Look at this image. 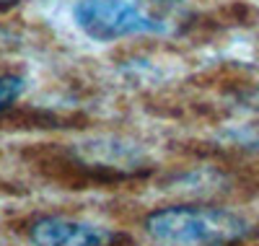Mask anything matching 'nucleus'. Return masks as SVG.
Listing matches in <instances>:
<instances>
[{
	"label": "nucleus",
	"mask_w": 259,
	"mask_h": 246,
	"mask_svg": "<svg viewBox=\"0 0 259 246\" xmlns=\"http://www.w3.org/2000/svg\"><path fill=\"white\" fill-rule=\"evenodd\" d=\"M11 3H18V0H0V6H11Z\"/></svg>",
	"instance_id": "423d86ee"
},
{
	"label": "nucleus",
	"mask_w": 259,
	"mask_h": 246,
	"mask_svg": "<svg viewBox=\"0 0 259 246\" xmlns=\"http://www.w3.org/2000/svg\"><path fill=\"white\" fill-rule=\"evenodd\" d=\"M73 24L94 42L168 31V21L148 0H78Z\"/></svg>",
	"instance_id": "f03ea898"
},
{
	"label": "nucleus",
	"mask_w": 259,
	"mask_h": 246,
	"mask_svg": "<svg viewBox=\"0 0 259 246\" xmlns=\"http://www.w3.org/2000/svg\"><path fill=\"white\" fill-rule=\"evenodd\" d=\"M75 155L85 166L106 169L114 174H138L145 171L150 163L148 153L138 143L119 140V138H94L89 143H78Z\"/></svg>",
	"instance_id": "20e7f679"
},
{
	"label": "nucleus",
	"mask_w": 259,
	"mask_h": 246,
	"mask_svg": "<svg viewBox=\"0 0 259 246\" xmlns=\"http://www.w3.org/2000/svg\"><path fill=\"white\" fill-rule=\"evenodd\" d=\"M145 231L166 246H233L249 233V223L223 208L174 205L150 213Z\"/></svg>",
	"instance_id": "f257e3e1"
},
{
	"label": "nucleus",
	"mask_w": 259,
	"mask_h": 246,
	"mask_svg": "<svg viewBox=\"0 0 259 246\" xmlns=\"http://www.w3.org/2000/svg\"><path fill=\"white\" fill-rule=\"evenodd\" d=\"M29 238L34 246H114L119 233L85 220L41 215L29 226Z\"/></svg>",
	"instance_id": "7ed1b4c3"
},
{
	"label": "nucleus",
	"mask_w": 259,
	"mask_h": 246,
	"mask_svg": "<svg viewBox=\"0 0 259 246\" xmlns=\"http://www.w3.org/2000/svg\"><path fill=\"white\" fill-rule=\"evenodd\" d=\"M161 3H179V0H161Z\"/></svg>",
	"instance_id": "0eeeda50"
},
{
	"label": "nucleus",
	"mask_w": 259,
	"mask_h": 246,
	"mask_svg": "<svg viewBox=\"0 0 259 246\" xmlns=\"http://www.w3.org/2000/svg\"><path fill=\"white\" fill-rule=\"evenodd\" d=\"M24 91H26V80L21 75H11V73L0 75V114L8 111L21 96H24Z\"/></svg>",
	"instance_id": "39448f33"
}]
</instances>
